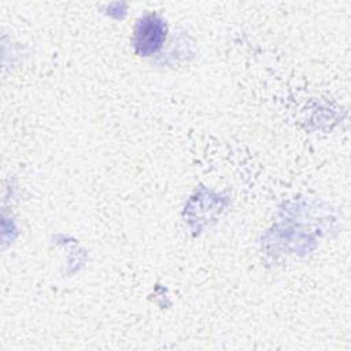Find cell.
I'll use <instances>...</instances> for the list:
<instances>
[{
	"mask_svg": "<svg viewBox=\"0 0 351 351\" xmlns=\"http://www.w3.org/2000/svg\"><path fill=\"white\" fill-rule=\"evenodd\" d=\"M166 37V26L160 18L156 15H147L144 16L136 26L133 44L136 52L148 56L156 52Z\"/></svg>",
	"mask_w": 351,
	"mask_h": 351,
	"instance_id": "cell-1",
	"label": "cell"
}]
</instances>
